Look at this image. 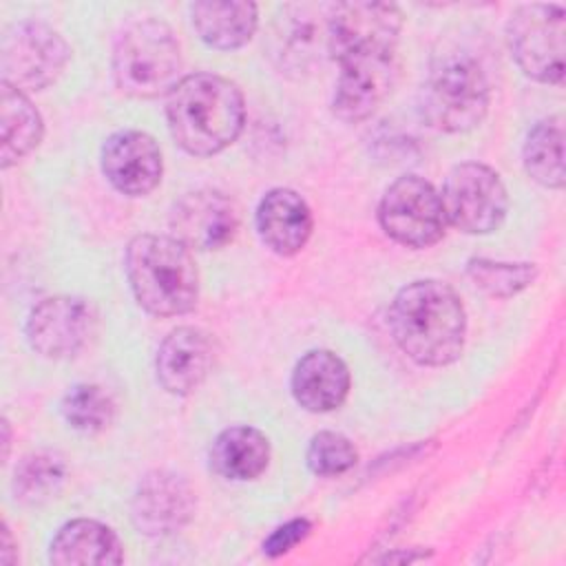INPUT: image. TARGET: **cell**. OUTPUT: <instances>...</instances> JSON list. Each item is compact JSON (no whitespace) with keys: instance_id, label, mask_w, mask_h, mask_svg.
<instances>
[{"instance_id":"obj_1","label":"cell","mask_w":566,"mask_h":566,"mask_svg":"<svg viewBox=\"0 0 566 566\" xmlns=\"http://www.w3.org/2000/svg\"><path fill=\"white\" fill-rule=\"evenodd\" d=\"M398 347L416 363L442 367L464 347L467 316L460 296L442 281L424 279L405 285L389 310Z\"/></svg>"},{"instance_id":"obj_2","label":"cell","mask_w":566,"mask_h":566,"mask_svg":"<svg viewBox=\"0 0 566 566\" xmlns=\"http://www.w3.org/2000/svg\"><path fill=\"white\" fill-rule=\"evenodd\" d=\"M166 117L172 139L190 155L210 157L230 146L243 130V95L230 80L214 73H192L166 95Z\"/></svg>"},{"instance_id":"obj_3","label":"cell","mask_w":566,"mask_h":566,"mask_svg":"<svg viewBox=\"0 0 566 566\" xmlns=\"http://www.w3.org/2000/svg\"><path fill=\"white\" fill-rule=\"evenodd\" d=\"M126 276L137 303L155 316L188 314L197 305V265L172 237H135L126 248Z\"/></svg>"},{"instance_id":"obj_4","label":"cell","mask_w":566,"mask_h":566,"mask_svg":"<svg viewBox=\"0 0 566 566\" xmlns=\"http://www.w3.org/2000/svg\"><path fill=\"white\" fill-rule=\"evenodd\" d=\"M179 42L161 20H137L117 35L113 77L122 93L142 99L168 95L179 82Z\"/></svg>"},{"instance_id":"obj_5","label":"cell","mask_w":566,"mask_h":566,"mask_svg":"<svg viewBox=\"0 0 566 566\" xmlns=\"http://www.w3.org/2000/svg\"><path fill=\"white\" fill-rule=\"evenodd\" d=\"M422 117L444 133L475 128L489 111V82L482 64L467 51L436 55L422 86Z\"/></svg>"},{"instance_id":"obj_6","label":"cell","mask_w":566,"mask_h":566,"mask_svg":"<svg viewBox=\"0 0 566 566\" xmlns=\"http://www.w3.org/2000/svg\"><path fill=\"white\" fill-rule=\"evenodd\" d=\"M509 46L524 75L562 84L566 51V11L559 4H522L509 20Z\"/></svg>"},{"instance_id":"obj_7","label":"cell","mask_w":566,"mask_h":566,"mask_svg":"<svg viewBox=\"0 0 566 566\" xmlns=\"http://www.w3.org/2000/svg\"><path fill=\"white\" fill-rule=\"evenodd\" d=\"M402 13L389 2H340L329 9L327 55L347 62L354 57L396 55Z\"/></svg>"},{"instance_id":"obj_8","label":"cell","mask_w":566,"mask_h":566,"mask_svg":"<svg viewBox=\"0 0 566 566\" xmlns=\"http://www.w3.org/2000/svg\"><path fill=\"white\" fill-rule=\"evenodd\" d=\"M444 219L467 234H486L506 217L509 197L500 175L478 161L455 166L442 188Z\"/></svg>"},{"instance_id":"obj_9","label":"cell","mask_w":566,"mask_h":566,"mask_svg":"<svg viewBox=\"0 0 566 566\" xmlns=\"http://www.w3.org/2000/svg\"><path fill=\"white\" fill-rule=\"evenodd\" d=\"M69 57L71 49L57 31L40 22H20L2 38V82L18 91L46 88L62 75Z\"/></svg>"},{"instance_id":"obj_10","label":"cell","mask_w":566,"mask_h":566,"mask_svg":"<svg viewBox=\"0 0 566 566\" xmlns=\"http://www.w3.org/2000/svg\"><path fill=\"white\" fill-rule=\"evenodd\" d=\"M378 221L387 237L407 248H429L444 234V210L436 188L418 177H398L382 195Z\"/></svg>"},{"instance_id":"obj_11","label":"cell","mask_w":566,"mask_h":566,"mask_svg":"<svg viewBox=\"0 0 566 566\" xmlns=\"http://www.w3.org/2000/svg\"><path fill=\"white\" fill-rule=\"evenodd\" d=\"M97 312L91 301L57 294L40 301L27 318V340L44 358L62 360L77 356L91 340Z\"/></svg>"},{"instance_id":"obj_12","label":"cell","mask_w":566,"mask_h":566,"mask_svg":"<svg viewBox=\"0 0 566 566\" xmlns=\"http://www.w3.org/2000/svg\"><path fill=\"white\" fill-rule=\"evenodd\" d=\"M237 203L219 190L186 192L175 201L168 223L172 239L188 250H219L239 230Z\"/></svg>"},{"instance_id":"obj_13","label":"cell","mask_w":566,"mask_h":566,"mask_svg":"<svg viewBox=\"0 0 566 566\" xmlns=\"http://www.w3.org/2000/svg\"><path fill=\"white\" fill-rule=\"evenodd\" d=\"M195 513L190 484L172 471H153L142 478L130 504V517L139 533L161 537L177 533Z\"/></svg>"},{"instance_id":"obj_14","label":"cell","mask_w":566,"mask_h":566,"mask_svg":"<svg viewBox=\"0 0 566 566\" xmlns=\"http://www.w3.org/2000/svg\"><path fill=\"white\" fill-rule=\"evenodd\" d=\"M161 150L157 142L139 130H119L102 146V172L108 184L128 195L144 197L161 181Z\"/></svg>"},{"instance_id":"obj_15","label":"cell","mask_w":566,"mask_h":566,"mask_svg":"<svg viewBox=\"0 0 566 566\" xmlns=\"http://www.w3.org/2000/svg\"><path fill=\"white\" fill-rule=\"evenodd\" d=\"M396 80V55L340 62L332 111L343 122L367 119L389 95Z\"/></svg>"},{"instance_id":"obj_16","label":"cell","mask_w":566,"mask_h":566,"mask_svg":"<svg viewBox=\"0 0 566 566\" xmlns=\"http://www.w3.org/2000/svg\"><path fill=\"white\" fill-rule=\"evenodd\" d=\"M214 347L210 334L199 327H177L159 345L155 371L159 385L175 396L192 394L210 374Z\"/></svg>"},{"instance_id":"obj_17","label":"cell","mask_w":566,"mask_h":566,"mask_svg":"<svg viewBox=\"0 0 566 566\" xmlns=\"http://www.w3.org/2000/svg\"><path fill=\"white\" fill-rule=\"evenodd\" d=\"M256 232L261 241L281 256L301 252L312 234L307 201L290 188L270 190L256 208Z\"/></svg>"},{"instance_id":"obj_18","label":"cell","mask_w":566,"mask_h":566,"mask_svg":"<svg viewBox=\"0 0 566 566\" xmlns=\"http://www.w3.org/2000/svg\"><path fill=\"white\" fill-rule=\"evenodd\" d=\"M347 391L349 369L334 352H307L292 371V396L312 413H325L340 407Z\"/></svg>"},{"instance_id":"obj_19","label":"cell","mask_w":566,"mask_h":566,"mask_svg":"<svg viewBox=\"0 0 566 566\" xmlns=\"http://www.w3.org/2000/svg\"><path fill=\"white\" fill-rule=\"evenodd\" d=\"M49 559L57 566H113L122 564V542L102 522L73 520L51 542Z\"/></svg>"},{"instance_id":"obj_20","label":"cell","mask_w":566,"mask_h":566,"mask_svg":"<svg viewBox=\"0 0 566 566\" xmlns=\"http://www.w3.org/2000/svg\"><path fill=\"white\" fill-rule=\"evenodd\" d=\"M190 15L199 38L221 51H232L250 42L259 24L254 2L201 0L190 7Z\"/></svg>"},{"instance_id":"obj_21","label":"cell","mask_w":566,"mask_h":566,"mask_svg":"<svg viewBox=\"0 0 566 566\" xmlns=\"http://www.w3.org/2000/svg\"><path fill=\"white\" fill-rule=\"evenodd\" d=\"M329 7L287 4L279 18V53L294 66H305L316 60V53H327Z\"/></svg>"},{"instance_id":"obj_22","label":"cell","mask_w":566,"mask_h":566,"mask_svg":"<svg viewBox=\"0 0 566 566\" xmlns=\"http://www.w3.org/2000/svg\"><path fill=\"white\" fill-rule=\"evenodd\" d=\"M270 462V442L254 427L223 429L210 447L212 469L237 482L259 478Z\"/></svg>"},{"instance_id":"obj_23","label":"cell","mask_w":566,"mask_h":566,"mask_svg":"<svg viewBox=\"0 0 566 566\" xmlns=\"http://www.w3.org/2000/svg\"><path fill=\"white\" fill-rule=\"evenodd\" d=\"M0 164L2 168H9L27 157L42 142L44 124L31 99L7 82H2L0 88Z\"/></svg>"},{"instance_id":"obj_24","label":"cell","mask_w":566,"mask_h":566,"mask_svg":"<svg viewBox=\"0 0 566 566\" xmlns=\"http://www.w3.org/2000/svg\"><path fill=\"white\" fill-rule=\"evenodd\" d=\"M522 159L537 184L546 188L564 186V122L559 115L535 124L524 142Z\"/></svg>"},{"instance_id":"obj_25","label":"cell","mask_w":566,"mask_h":566,"mask_svg":"<svg viewBox=\"0 0 566 566\" xmlns=\"http://www.w3.org/2000/svg\"><path fill=\"white\" fill-rule=\"evenodd\" d=\"M66 480V462L55 451L24 455L13 471V495L20 504L38 506L55 497Z\"/></svg>"},{"instance_id":"obj_26","label":"cell","mask_w":566,"mask_h":566,"mask_svg":"<svg viewBox=\"0 0 566 566\" xmlns=\"http://www.w3.org/2000/svg\"><path fill=\"white\" fill-rule=\"evenodd\" d=\"M60 409L64 420L82 433H97L106 429L115 413L111 396L102 387L88 382L71 387L64 394Z\"/></svg>"},{"instance_id":"obj_27","label":"cell","mask_w":566,"mask_h":566,"mask_svg":"<svg viewBox=\"0 0 566 566\" xmlns=\"http://www.w3.org/2000/svg\"><path fill=\"white\" fill-rule=\"evenodd\" d=\"M467 272L480 290L497 298L515 296L537 276V268L533 263H502L489 259H471Z\"/></svg>"},{"instance_id":"obj_28","label":"cell","mask_w":566,"mask_h":566,"mask_svg":"<svg viewBox=\"0 0 566 566\" xmlns=\"http://www.w3.org/2000/svg\"><path fill=\"white\" fill-rule=\"evenodd\" d=\"M358 460L354 444L336 431H318L307 447V467L312 473L334 478L349 471Z\"/></svg>"},{"instance_id":"obj_29","label":"cell","mask_w":566,"mask_h":566,"mask_svg":"<svg viewBox=\"0 0 566 566\" xmlns=\"http://www.w3.org/2000/svg\"><path fill=\"white\" fill-rule=\"evenodd\" d=\"M307 535H310V522L307 520H303V517L290 520L283 526L272 531V535L263 542V553L270 555V557H279V555L292 551Z\"/></svg>"},{"instance_id":"obj_30","label":"cell","mask_w":566,"mask_h":566,"mask_svg":"<svg viewBox=\"0 0 566 566\" xmlns=\"http://www.w3.org/2000/svg\"><path fill=\"white\" fill-rule=\"evenodd\" d=\"M2 562L4 564H11L13 562V557L9 555V551H11V535H9V528H7V524L2 526Z\"/></svg>"},{"instance_id":"obj_31","label":"cell","mask_w":566,"mask_h":566,"mask_svg":"<svg viewBox=\"0 0 566 566\" xmlns=\"http://www.w3.org/2000/svg\"><path fill=\"white\" fill-rule=\"evenodd\" d=\"M2 431H4V458L9 455V422L7 420H2Z\"/></svg>"}]
</instances>
